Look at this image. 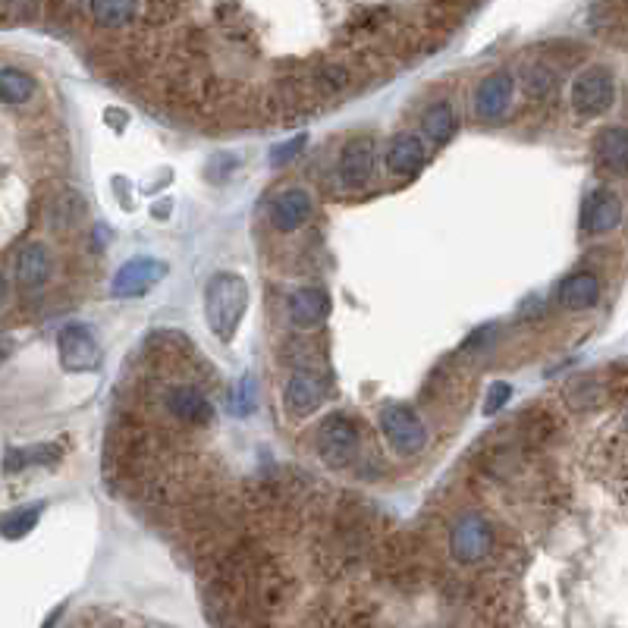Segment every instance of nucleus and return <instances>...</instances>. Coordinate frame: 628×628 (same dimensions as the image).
<instances>
[{
    "label": "nucleus",
    "mask_w": 628,
    "mask_h": 628,
    "mask_svg": "<svg viewBox=\"0 0 628 628\" xmlns=\"http://www.w3.org/2000/svg\"><path fill=\"white\" fill-rule=\"evenodd\" d=\"M245 308H249V286H245V280L239 274L220 271L208 280L205 314H208V324L220 343H230L236 336Z\"/></svg>",
    "instance_id": "obj_1"
},
{
    "label": "nucleus",
    "mask_w": 628,
    "mask_h": 628,
    "mask_svg": "<svg viewBox=\"0 0 628 628\" xmlns=\"http://www.w3.org/2000/svg\"><path fill=\"white\" fill-rule=\"evenodd\" d=\"M500 534L484 512H462L450 528V556L459 566H481L497 556Z\"/></svg>",
    "instance_id": "obj_2"
},
{
    "label": "nucleus",
    "mask_w": 628,
    "mask_h": 628,
    "mask_svg": "<svg viewBox=\"0 0 628 628\" xmlns=\"http://www.w3.org/2000/svg\"><path fill=\"white\" fill-rule=\"evenodd\" d=\"M380 434L402 459H412L428 446V424L406 402H387L380 409Z\"/></svg>",
    "instance_id": "obj_3"
},
{
    "label": "nucleus",
    "mask_w": 628,
    "mask_h": 628,
    "mask_svg": "<svg viewBox=\"0 0 628 628\" xmlns=\"http://www.w3.org/2000/svg\"><path fill=\"white\" fill-rule=\"evenodd\" d=\"M358 421L343 415V412H333L327 415L321 424H318V434H314V450L324 459V465L330 468H346L355 453H358Z\"/></svg>",
    "instance_id": "obj_4"
},
{
    "label": "nucleus",
    "mask_w": 628,
    "mask_h": 628,
    "mask_svg": "<svg viewBox=\"0 0 628 628\" xmlns=\"http://www.w3.org/2000/svg\"><path fill=\"white\" fill-rule=\"evenodd\" d=\"M616 101V79L607 66H588L572 79V107L578 117H600Z\"/></svg>",
    "instance_id": "obj_5"
},
{
    "label": "nucleus",
    "mask_w": 628,
    "mask_h": 628,
    "mask_svg": "<svg viewBox=\"0 0 628 628\" xmlns=\"http://www.w3.org/2000/svg\"><path fill=\"white\" fill-rule=\"evenodd\" d=\"M377 167V142L371 136H355L346 142L340 151V161H336V186L343 192H365L374 179Z\"/></svg>",
    "instance_id": "obj_6"
},
{
    "label": "nucleus",
    "mask_w": 628,
    "mask_h": 628,
    "mask_svg": "<svg viewBox=\"0 0 628 628\" xmlns=\"http://www.w3.org/2000/svg\"><path fill=\"white\" fill-rule=\"evenodd\" d=\"M327 396H330V380L318 368H296L293 377L286 380L283 406L293 418H308L324 406Z\"/></svg>",
    "instance_id": "obj_7"
},
{
    "label": "nucleus",
    "mask_w": 628,
    "mask_h": 628,
    "mask_svg": "<svg viewBox=\"0 0 628 628\" xmlns=\"http://www.w3.org/2000/svg\"><path fill=\"white\" fill-rule=\"evenodd\" d=\"M57 352H60L63 371H70V374H85V371H95L101 365V346L95 340L92 327H85V324L60 327Z\"/></svg>",
    "instance_id": "obj_8"
},
{
    "label": "nucleus",
    "mask_w": 628,
    "mask_h": 628,
    "mask_svg": "<svg viewBox=\"0 0 628 628\" xmlns=\"http://www.w3.org/2000/svg\"><path fill=\"white\" fill-rule=\"evenodd\" d=\"M622 220V201L613 189L600 186V189H591L581 201V217H578V227H581V236H607L619 227Z\"/></svg>",
    "instance_id": "obj_9"
},
{
    "label": "nucleus",
    "mask_w": 628,
    "mask_h": 628,
    "mask_svg": "<svg viewBox=\"0 0 628 628\" xmlns=\"http://www.w3.org/2000/svg\"><path fill=\"white\" fill-rule=\"evenodd\" d=\"M308 73V82L314 88V95H318L321 101H333L346 95L349 88L355 85V63L343 54V57H324V60H314L305 66Z\"/></svg>",
    "instance_id": "obj_10"
},
{
    "label": "nucleus",
    "mask_w": 628,
    "mask_h": 628,
    "mask_svg": "<svg viewBox=\"0 0 628 628\" xmlns=\"http://www.w3.org/2000/svg\"><path fill=\"white\" fill-rule=\"evenodd\" d=\"M167 277V264L157 261V258H132L126 261L114 283H110V293H114L117 299H139L145 293H151V289L161 283Z\"/></svg>",
    "instance_id": "obj_11"
},
{
    "label": "nucleus",
    "mask_w": 628,
    "mask_h": 628,
    "mask_svg": "<svg viewBox=\"0 0 628 628\" xmlns=\"http://www.w3.org/2000/svg\"><path fill=\"white\" fill-rule=\"evenodd\" d=\"M164 409L186 428H208L214 421L211 399L192 384H173L164 390Z\"/></svg>",
    "instance_id": "obj_12"
},
{
    "label": "nucleus",
    "mask_w": 628,
    "mask_h": 628,
    "mask_svg": "<svg viewBox=\"0 0 628 628\" xmlns=\"http://www.w3.org/2000/svg\"><path fill=\"white\" fill-rule=\"evenodd\" d=\"M330 293L321 286H302L296 289L293 296L286 302V314H289V324L299 327V330H311V327H321L327 318H330Z\"/></svg>",
    "instance_id": "obj_13"
},
{
    "label": "nucleus",
    "mask_w": 628,
    "mask_h": 628,
    "mask_svg": "<svg viewBox=\"0 0 628 628\" xmlns=\"http://www.w3.org/2000/svg\"><path fill=\"white\" fill-rule=\"evenodd\" d=\"M594 161L600 173H607L613 179H625L628 173V132L622 126L600 129L594 139Z\"/></svg>",
    "instance_id": "obj_14"
},
{
    "label": "nucleus",
    "mask_w": 628,
    "mask_h": 628,
    "mask_svg": "<svg viewBox=\"0 0 628 628\" xmlns=\"http://www.w3.org/2000/svg\"><path fill=\"white\" fill-rule=\"evenodd\" d=\"M424 161H428V145H424L415 132H399V136L387 145V154H384L387 173H393L399 179L415 176L424 167Z\"/></svg>",
    "instance_id": "obj_15"
},
{
    "label": "nucleus",
    "mask_w": 628,
    "mask_h": 628,
    "mask_svg": "<svg viewBox=\"0 0 628 628\" xmlns=\"http://www.w3.org/2000/svg\"><path fill=\"white\" fill-rule=\"evenodd\" d=\"M509 98H512V73H509V70L490 73V76L481 82L478 95H475V114H478L484 123H497V120L506 114Z\"/></svg>",
    "instance_id": "obj_16"
},
{
    "label": "nucleus",
    "mask_w": 628,
    "mask_h": 628,
    "mask_svg": "<svg viewBox=\"0 0 628 628\" xmlns=\"http://www.w3.org/2000/svg\"><path fill=\"white\" fill-rule=\"evenodd\" d=\"M311 211H314V205H311V195L305 189H286L274 198L271 223L277 233H296L311 217Z\"/></svg>",
    "instance_id": "obj_17"
},
{
    "label": "nucleus",
    "mask_w": 628,
    "mask_h": 628,
    "mask_svg": "<svg viewBox=\"0 0 628 628\" xmlns=\"http://www.w3.org/2000/svg\"><path fill=\"white\" fill-rule=\"evenodd\" d=\"M16 280L26 293H38L51 280V252L41 242H29L16 255Z\"/></svg>",
    "instance_id": "obj_18"
},
{
    "label": "nucleus",
    "mask_w": 628,
    "mask_h": 628,
    "mask_svg": "<svg viewBox=\"0 0 628 628\" xmlns=\"http://www.w3.org/2000/svg\"><path fill=\"white\" fill-rule=\"evenodd\" d=\"M600 302V277L591 271H575L559 286V305L569 311H585Z\"/></svg>",
    "instance_id": "obj_19"
},
{
    "label": "nucleus",
    "mask_w": 628,
    "mask_h": 628,
    "mask_svg": "<svg viewBox=\"0 0 628 628\" xmlns=\"http://www.w3.org/2000/svg\"><path fill=\"white\" fill-rule=\"evenodd\" d=\"M563 399H566V406H572L578 412H594V409L607 406V402H610L607 380H597L594 374L575 377V380H569V384H566Z\"/></svg>",
    "instance_id": "obj_20"
},
{
    "label": "nucleus",
    "mask_w": 628,
    "mask_h": 628,
    "mask_svg": "<svg viewBox=\"0 0 628 628\" xmlns=\"http://www.w3.org/2000/svg\"><path fill=\"white\" fill-rule=\"evenodd\" d=\"M85 214H88L85 198L79 192H73V189H66V192H60L54 198V205H51V214H48L51 230L57 236H73L85 223Z\"/></svg>",
    "instance_id": "obj_21"
},
{
    "label": "nucleus",
    "mask_w": 628,
    "mask_h": 628,
    "mask_svg": "<svg viewBox=\"0 0 628 628\" xmlns=\"http://www.w3.org/2000/svg\"><path fill=\"white\" fill-rule=\"evenodd\" d=\"M456 129H459V120H456V110L450 107V101L431 104L428 110H424L421 132H424V139H428L431 148H443L456 136Z\"/></svg>",
    "instance_id": "obj_22"
},
{
    "label": "nucleus",
    "mask_w": 628,
    "mask_h": 628,
    "mask_svg": "<svg viewBox=\"0 0 628 628\" xmlns=\"http://www.w3.org/2000/svg\"><path fill=\"white\" fill-rule=\"evenodd\" d=\"M88 10L101 29H129L142 10V0H92Z\"/></svg>",
    "instance_id": "obj_23"
},
{
    "label": "nucleus",
    "mask_w": 628,
    "mask_h": 628,
    "mask_svg": "<svg viewBox=\"0 0 628 628\" xmlns=\"http://www.w3.org/2000/svg\"><path fill=\"white\" fill-rule=\"evenodd\" d=\"M515 431H519L522 446L531 450V446H544L559 434V418L547 409H528V412H522L519 428Z\"/></svg>",
    "instance_id": "obj_24"
},
{
    "label": "nucleus",
    "mask_w": 628,
    "mask_h": 628,
    "mask_svg": "<svg viewBox=\"0 0 628 628\" xmlns=\"http://www.w3.org/2000/svg\"><path fill=\"white\" fill-rule=\"evenodd\" d=\"M60 446L57 443H35V446H19V450H10L4 456V471L7 475H16V471H26V468H35V465H44L51 468L60 462Z\"/></svg>",
    "instance_id": "obj_25"
},
{
    "label": "nucleus",
    "mask_w": 628,
    "mask_h": 628,
    "mask_svg": "<svg viewBox=\"0 0 628 628\" xmlns=\"http://www.w3.org/2000/svg\"><path fill=\"white\" fill-rule=\"evenodd\" d=\"M522 79H525V95L531 101H550L559 92V76H556V70L550 63L537 60V63L525 66Z\"/></svg>",
    "instance_id": "obj_26"
},
{
    "label": "nucleus",
    "mask_w": 628,
    "mask_h": 628,
    "mask_svg": "<svg viewBox=\"0 0 628 628\" xmlns=\"http://www.w3.org/2000/svg\"><path fill=\"white\" fill-rule=\"evenodd\" d=\"M591 22L600 35H616L622 41L625 35V0H594L591 7Z\"/></svg>",
    "instance_id": "obj_27"
},
{
    "label": "nucleus",
    "mask_w": 628,
    "mask_h": 628,
    "mask_svg": "<svg viewBox=\"0 0 628 628\" xmlns=\"http://www.w3.org/2000/svg\"><path fill=\"white\" fill-rule=\"evenodd\" d=\"M35 95V79L22 70H0V101L4 104H26Z\"/></svg>",
    "instance_id": "obj_28"
},
{
    "label": "nucleus",
    "mask_w": 628,
    "mask_h": 628,
    "mask_svg": "<svg viewBox=\"0 0 628 628\" xmlns=\"http://www.w3.org/2000/svg\"><path fill=\"white\" fill-rule=\"evenodd\" d=\"M38 519H41V506L10 512L7 519H0V534H4L7 541H19V537H26L29 531H35Z\"/></svg>",
    "instance_id": "obj_29"
},
{
    "label": "nucleus",
    "mask_w": 628,
    "mask_h": 628,
    "mask_svg": "<svg viewBox=\"0 0 628 628\" xmlns=\"http://www.w3.org/2000/svg\"><path fill=\"white\" fill-rule=\"evenodd\" d=\"M230 412L236 418H245V415L255 412V377L252 374H245L239 384L230 390Z\"/></svg>",
    "instance_id": "obj_30"
},
{
    "label": "nucleus",
    "mask_w": 628,
    "mask_h": 628,
    "mask_svg": "<svg viewBox=\"0 0 628 628\" xmlns=\"http://www.w3.org/2000/svg\"><path fill=\"white\" fill-rule=\"evenodd\" d=\"M305 145H308V136H296V139H289V142L277 145V148L271 151V167H286V164H293L296 157L305 151Z\"/></svg>",
    "instance_id": "obj_31"
},
{
    "label": "nucleus",
    "mask_w": 628,
    "mask_h": 628,
    "mask_svg": "<svg viewBox=\"0 0 628 628\" xmlns=\"http://www.w3.org/2000/svg\"><path fill=\"white\" fill-rule=\"evenodd\" d=\"M509 399H512V387L506 384V380H497V384H490L487 399H484V415H497Z\"/></svg>",
    "instance_id": "obj_32"
},
{
    "label": "nucleus",
    "mask_w": 628,
    "mask_h": 628,
    "mask_svg": "<svg viewBox=\"0 0 628 628\" xmlns=\"http://www.w3.org/2000/svg\"><path fill=\"white\" fill-rule=\"evenodd\" d=\"M7 355H10V343H7V340H0V365L7 362Z\"/></svg>",
    "instance_id": "obj_33"
},
{
    "label": "nucleus",
    "mask_w": 628,
    "mask_h": 628,
    "mask_svg": "<svg viewBox=\"0 0 628 628\" xmlns=\"http://www.w3.org/2000/svg\"><path fill=\"white\" fill-rule=\"evenodd\" d=\"M4 299H7V280L0 277V305H4Z\"/></svg>",
    "instance_id": "obj_34"
}]
</instances>
